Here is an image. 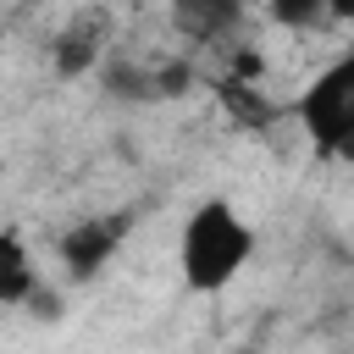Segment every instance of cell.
<instances>
[{"mask_svg":"<svg viewBox=\"0 0 354 354\" xmlns=\"http://www.w3.org/2000/svg\"><path fill=\"white\" fill-rule=\"evenodd\" d=\"M111 33H116V17H111V6H77L61 28H55V39H50V66H55V77H88L100 61H105V50H111Z\"/></svg>","mask_w":354,"mask_h":354,"instance_id":"cell-3","label":"cell"},{"mask_svg":"<svg viewBox=\"0 0 354 354\" xmlns=\"http://www.w3.org/2000/svg\"><path fill=\"white\" fill-rule=\"evenodd\" d=\"M332 6V17H354V0H326Z\"/></svg>","mask_w":354,"mask_h":354,"instance_id":"cell-8","label":"cell"},{"mask_svg":"<svg viewBox=\"0 0 354 354\" xmlns=\"http://www.w3.org/2000/svg\"><path fill=\"white\" fill-rule=\"evenodd\" d=\"M254 260V227L232 199H199L177 227V271L188 293H221Z\"/></svg>","mask_w":354,"mask_h":354,"instance_id":"cell-1","label":"cell"},{"mask_svg":"<svg viewBox=\"0 0 354 354\" xmlns=\"http://www.w3.org/2000/svg\"><path fill=\"white\" fill-rule=\"evenodd\" d=\"M266 17L277 28H321L332 17V6L326 0H266Z\"/></svg>","mask_w":354,"mask_h":354,"instance_id":"cell-7","label":"cell"},{"mask_svg":"<svg viewBox=\"0 0 354 354\" xmlns=\"http://www.w3.org/2000/svg\"><path fill=\"white\" fill-rule=\"evenodd\" d=\"M127 232H133L127 216H83V221H72L61 232L55 254H61V266H66L72 282H88V277H100L116 260V249L127 243Z\"/></svg>","mask_w":354,"mask_h":354,"instance_id":"cell-4","label":"cell"},{"mask_svg":"<svg viewBox=\"0 0 354 354\" xmlns=\"http://www.w3.org/2000/svg\"><path fill=\"white\" fill-rule=\"evenodd\" d=\"M39 299V266L22 238V227H0V310Z\"/></svg>","mask_w":354,"mask_h":354,"instance_id":"cell-6","label":"cell"},{"mask_svg":"<svg viewBox=\"0 0 354 354\" xmlns=\"http://www.w3.org/2000/svg\"><path fill=\"white\" fill-rule=\"evenodd\" d=\"M299 122L321 155L354 160V50H343L304 94H299Z\"/></svg>","mask_w":354,"mask_h":354,"instance_id":"cell-2","label":"cell"},{"mask_svg":"<svg viewBox=\"0 0 354 354\" xmlns=\"http://www.w3.org/2000/svg\"><path fill=\"white\" fill-rule=\"evenodd\" d=\"M166 6H171V28L188 44H227L249 22L243 0H166Z\"/></svg>","mask_w":354,"mask_h":354,"instance_id":"cell-5","label":"cell"}]
</instances>
